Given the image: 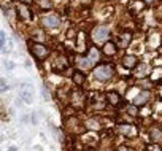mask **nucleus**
Returning <instances> with one entry per match:
<instances>
[{
    "instance_id": "obj_1",
    "label": "nucleus",
    "mask_w": 162,
    "mask_h": 151,
    "mask_svg": "<svg viewBox=\"0 0 162 151\" xmlns=\"http://www.w3.org/2000/svg\"><path fill=\"white\" fill-rule=\"evenodd\" d=\"M94 76H96L99 81H107L113 76V67L108 65V64H100L94 69Z\"/></svg>"
},
{
    "instance_id": "obj_2",
    "label": "nucleus",
    "mask_w": 162,
    "mask_h": 151,
    "mask_svg": "<svg viewBox=\"0 0 162 151\" xmlns=\"http://www.w3.org/2000/svg\"><path fill=\"white\" fill-rule=\"evenodd\" d=\"M30 53L35 59L41 60V59H46L48 54H49V49L41 43H30Z\"/></svg>"
},
{
    "instance_id": "obj_3",
    "label": "nucleus",
    "mask_w": 162,
    "mask_h": 151,
    "mask_svg": "<svg viewBox=\"0 0 162 151\" xmlns=\"http://www.w3.org/2000/svg\"><path fill=\"white\" fill-rule=\"evenodd\" d=\"M92 38L96 42H107V38H108V29L105 26L96 27V30L92 32Z\"/></svg>"
},
{
    "instance_id": "obj_4",
    "label": "nucleus",
    "mask_w": 162,
    "mask_h": 151,
    "mask_svg": "<svg viewBox=\"0 0 162 151\" xmlns=\"http://www.w3.org/2000/svg\"><path fill=\"white\" fill-rule=\"evenodd\" d=\"M43 22H44V26L46 27H49V29H56V27H59V24H60V19H59V16L57 14H48L46 18L43 19Z\"/></svg>"
},
{
    "instance_id": "obj_5",
    "label": "nucleus",
    "mask_w": 162,
    "mask_h": 151,
    "mask_svg": "<svg viewBox=\"0 0 162 151\" xmlns=\"http://www.w3.org/2000/svg\"><path fill=\"white\" fill-rule=\"evenodd\" d=\"M72 78H73V83L76 86H83V85H84V81H86V75L83 73L81 70H75Z\"/></svg>"
},
{
    "instance_id": "obj_6",
    "label": "nucleus",
    "mask_w": 162,
    "mask_h": 151,
    "mask_svg": "<svg viewBox=\"0 0 162 151\" xmlns=\"http://www.w3.org/2000/svg\"><path fill=\"white\" fill-rule=\"evenodd\" d=\"M148 99H149V92L142 91V92L137 94L135 99H133V103H135V105H145V103L148 102Z\"/></svg>"
},
{
    "instance_id": "obj_7",
    "label": "nucleus",
    "mask_w": 162,
    "mask_h": 151,
    "mask_svg": "<svg viewBox=\"0 0 162 151\" xmlns=\"http://www.w3.org/2000/svg\"><path fill=\"white\" fill-rule=\"evenodd\" d=\"M18 14H19V19L21 21H29L32 18L29 8L24 7V5H19V7H18Z\"/></svg>"
},
{
    "instance_id": "obj_8",
    "label": "nucleus",
    "mask_w": 162,
    "mask_h": 151,
    "mask_svg": "<svg viewBox=\"0 0 162 151\" xmlns=\"http://www.w3.org/2000/svg\"><path fill=\"white\" fill-rule=\"evenodd\" d=\"M102 53H103L105 56H113V54L116 53V43L107 42V43L103 45V48H102Z\"/></svg>"
},
{
    "instance_id": "obj_9",
    "label": "nucleus",
    "mask_w": 162,
    "mask_h": 151,
    "mask_svg": "<svg viewBox=\"0 0 162 151\" xmlns=\"http://www.w3.org/2000/svg\"><path fill=\"white\" fill-rule=\"evenodd\" d=\"M122 64H124V67H127V69H133V67H137V57L135 56H126V57L122 59Z\"/></svg>"
},
{
    "instance_id": "obj_10",
    "label": "nucleus",
    "mask_w": 162,
    "mask_h": 151,
    "mask_svg": "<svg viewBox=\"0 0 162 151\" xmlns=\"http://www.w3.org/2000/svg\"><path fill=\"white\" fill-rule=\"evenodd\" d=\"M92 60L87 57V56H81L80 59H78V67H81V69H89V67H92Z\"/></svg>"
},
{
    "instance_id": "obj_11",
    "label": "nucleus",
    "mask_w": 162,
    "mask_h": 151,
    "mask_svg": "<svg viewBox=\"0 0 162 151\" xmlns=\"http://www.w3.org/2000/svg\"><path fill=\"white\" fill-rule=\"evenodd\" d=\"M21 99L24 100L26 103H32V100H33V94L30 89H22L21 91Z\"/></svg>"
},
{
    "instance_id": "obj_12",
    "label": "nucleus",
    "mask_w": 162,
    "mask_h": 151,
    "mask_svg": "<svg viewBox=\"0 0 162 151\" xmlns=\"http://www.w3.org/2000/svg\"><path fill=\"white\" fill-rule=\"evenodd\" d=\"M107 99H108V102L111 105H119V102H121V97H119L118 92H108L107 94Z\"/></svg>"
},
{
    "instance_id": "obj_13",
    "label": "nucleus",
    "mask_w": 162,
    "mask_h": 151,
    "mask_svg": "<svg viewBox=\"0 0 162 151\" xmlns=\"http://www.w3.org/2000/svg\"><path fill=\"white\" fill-rule=\"evenodd\" d=\"M37 5L38 8L46 11V10H51V0H37Z\"/></svg>"
},
{
    "instance_id": "obj_14",
    "label": "nucleus",
    "mask_w": 162,
    "mask_h": 151,
    "mask_svg": "<svg viewBox=\"0 0 162 151\" xmlns=\"http://www.w3.org/2000/svg\"><path fill=\"white\" fill-rule=\"evenodd\" d=\"M86 56L92 60V62H97V60H99V53H97L96 48H89V53Z\"/></svg>"
},
{
    "instance_id": "obj_15",
    "label": "nucleus",
    "mask_w": 162,
    "mask_h": 151,
    "mask_svg": "<svg viewBox=\"0 0 162 151\" xmlns=\"http://www.w3.org/2000/svg\"><path fill=\"white\" fill-rule=\"evenodd\" d=\"M119 38H121V40H119V45H121L122 48H126L127 45H129V42H130V33H122Z\"/></svg>"
},
{
    "instance_id": "obj_16",
    "label": "nucleus",
    "mask_w": 162,
    "mask_h": 151,
    "mask_svg": "<svg viewBox=\"0 0 162 151\" xmlns=\"http://www.w3.org/2000/svg\"><path fill=\"white\" fill-rule=\"evenodd\" d=\"M149 72V67H148V64H142L140 67H138V76H145Z\"/></svg>"
},
{
    "instance_id": "obj_17",
    "label": "nucleus",
    "mask_w": 162,
    "mask_h": 151,
    "mask_svg": "<svg viewBox=\"0 0 162 151\" xmlns=\"http://www.w3.org/2000/svg\"><path fill=\"white\" fill-rule=\"evenodd\" d=\"M160 138H162V132H160L159 129H153V131H151V140L159 142Z\"/></svg>"
},
{
    "instance_id": "obj_18",
    "label": "nucleus",
    "mask_w": 162,
    "mask_h": 151,
    "mask_svg": "<svg viewBox=\"0 0 162 151\" xmlns=\"http://www.w3.org/2000/svg\"><path fill=\"white\" fill-rule=\"evenodd\" d=\"M119 131H121L122 134H126V135H127V134H132V132H133V129H132L130 126H121Z\"/></svg>"
},
{
    "instance_id": "obj_19",
    "label": "nucleus",
    "mask_w": 162,
    "mask_h": 151,
    "mask_svg": "<svg viewBox=\"0 0 162 151\" xmlns=\"http://www.w3.org/2000/svg\"><path fill=\"white\" fill-rule=\"evenodd\" d=\"M8 86H7V81L3 80V78H0V92H3V91H8Z\"/></svg>"
},
{
    "instance_id": "obj_20",
    "label": "nucleus",
    "mask_w": 162,
    "mask_h": 151,
    "mask_svg": "<svg viewBox=\"0 0 162 151\" xmlns=\"http://www.w3.org/2000/svg\"><path fill=\"white\" fill-rule=\"evenodd\" d=\"M5 40H7V37H5L3 32H0V49L5 48Z\"/></svg>"
},
{
    "instance_id": "obj_21",
    "label": "nucleus",
    "mask_w": 162,
    "mask_h": 151,
    "mask_svg": "<svg viewBox=\"0 0 162 151\" xmlns=\"http://www.w3.org/2000/svg\"><path fill=\"white\" fill-rule=\"evenodd\" d=\"M127 110H129V115H132V116L137 115V108H135V107H129Z\"/></svg>"
},
{
    "instance_id": "obj_22",
    "label": "nucleus",
    "mask_w": 162,
    "mask_h": 151,
    "mask_svg": "<svg viewBox=\"0 0 162 151\" xmlns=\"http://www.w3.org/2000/svg\"><path fill=\"white\" fill-rule=\"evenodd\" d=\"M32 122H33V124H37V115L35 113L32 115Z\"/></svg>"
},
{
    "instance_id": "obj_23",
    "label": "nucleus",
    "mask_w": 162,
    "mask_h": 151,
    "mask_svg": "<svg viewBox=\"0 0 162 151\" xmlns=\"http://www.w3.org/2000/svg\"><path fill=\"white\" fill-rule=\"evenodd\" d=\"M118 151H132V149H130V148H126V146H121Z\"/></svg>"
},
{
    "instance_id": "obj_24",
    "label": "nucleus",
    "mask_w": 162,
    "mask_h": 151,
    "mask_svg": "<svg viewBox=\"0 0 162 151\" xmlns=\"http://www.w3.org/2000/svg\"><path fill=\"white\" fill-rule=\"evenodd\" d=\"M7 67H8V69H14V64H11V62H7Z\"/></svg>"
},
{
    "instance_id": "obj_25",
    "label": "nucleus",
    "mask_w": 162,
    "mask_h": 151,
    "mask_svg": "<svg viewBox=\"0 0 162 151\" xmlns=\"http://www.w3.org/2000/svg\"><path fill=\"white\" fill-rule=\"evenodd\" d=\"M151 151H159V148H156V146H153V148H151Z\"/></svg>"
},
{
    "instance_id": "obj_26",
    "label": "nucleus",
    "mask_w": 162,
    "mask_h": 151,
    "mask_svg": "<svg viewBox=\"0 0 162 151\" xmlns=\"http://www.w3.org/2000/svg\"><path fill=\"white\" fill-rule=\"evenodd\" d=\"M143 2H146V3H149V2H153V0H143Z\"/></svg>"
}]
</instances>
